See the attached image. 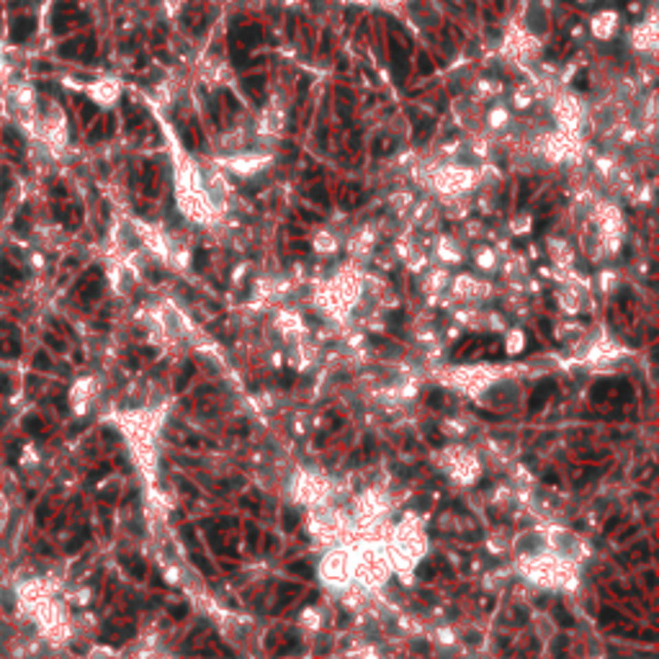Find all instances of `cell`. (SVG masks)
<instances>
[{
    "label": "cell",
    "instance_id": "2",
    "mask_svg": "<svg viewBox=\"0 0 659 659\" xmlns=\"http://www.w3.org/2000/svg\"><path fill=\"white\" fill-rule=\"evenodd\" d=\"M26 427H29V430H39V420H36V417H29V420H26Z\"/></svg>",
    "mask_w": 659,
    "mask_h": 659
},
{
    "label": "cell",
    "instance_id": "1",
    "mask_svg": "<svg viewBox=\"0 0 659 659\" xmlns=\"http://www.w3.org/2000/svg\"><path fill=\"white\" fill-rule=\"evenodd\" d=\"M10 392V381H8V376H3L0 374V394H8Z\"/></svg>",
    "mask_w": 659,
    "mask_h": 659
}]
</instances>
